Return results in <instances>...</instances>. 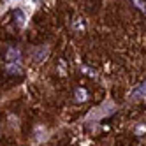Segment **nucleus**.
<instances>
[{"label": "nucleus", "instance_id": "obj_3", "mask_svg": "<svg viewBox=\"0 0 146 146\" xmlns=\"http://www.w3.org/2000/svg\"><path fill=\"white\" fill-rule=\"evenodd\" d=\"M14 18H16V21H18V25H25V19H27V16H25V13L21 11V9H16L14 11Z\"/></svg>", "mask_w": 146, "mask_h": 146}, {"label": "nucleus", "instance_id": "obj_2", "mask_svg": "<svg viewBox=\"0 0 146 146\" xmlns=\"http://www.w3.org/2000/svg\"><path fill=\"white\" fill-rule=\"evenodd\" d=\"M46 56H48V48H46V46H40V48L37 49V53L34 55V60H35V62H42Z\"/></svg>", "mask_w": 146, "mask_h": 146}, {"label": "nucleus", "instance_id": "obj_4", "mask_svg": "<svg viewBox=\"0 0 146 146\" xmlns=\"http://www.w3.org/2000/svg\"><path fill=\"white\" fill-rule=\"evenodd\" d=\"M76 99H78V100L86 99V95H85V92H83V88H78V92H76Z\"/></svg>", "mask_w": 146, "mask_h": 146}, {"label": "nucleus", "instance_id": "obj_5", "mask_svg": "<svg viewBox=\"0 0 146 146\" xmlns=\"http://www.w3.org/2000/svg\"><path fill=\"white\" fill-rule=\"evenodd\" d=\"M34 2H39V0H34Z\"/></svg>", "mask_w": 146, "mask_h": 146}, {"label": "nucleus", "instance_id": "obj_1", "mask_svg": "<svg viewBox=\"0 0 146 146\" xmlns=\"http://www.w3.org/2000/svg\"><path fill=\"white\" fill-rule=\"evenodd\" d=\"M7 64H19V51L16 48H9V51H7Z\"/></svg>", "mask_w": 146, "mask_h": 146}]
</instances>
